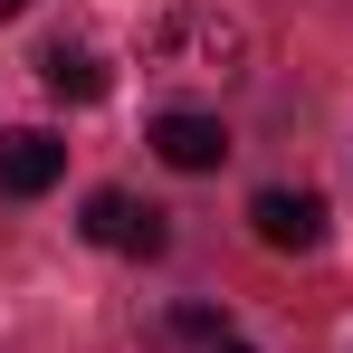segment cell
<instances>
[{"label":"cell","instance_id":"cell-1","mask_svg":"<svg viewBox=\"0 0 353 353\" xmlns=\"http://www.w3.org/2000/svg\"><path fill=\"white\" fill-rule=\"evenodd\" d=\"M143 58L172 67V77H239L248 29H239V19H220V10H201V0H181V10H163V19L143 29Z\"/></svg>","mask_w":353,"mask_h":353},{"label":"cell","instance_id":"cell-2","mask_svg":"<svg viewBox=\"0 0 353 353\" xmlns=\"http://www.w3.org/2000/svg\"><path fill=\"white\" fill-rule=\"evenodd\" d=\"M86 239H96V248H115V258H163V210H153V201H134V191H96V201H86Z\"/></svg>","mask_w":353,"mask_h":353},{"label":"cell","instance_id":"cell-3","mask_svg":"<svg viewBox=\"0 0 353 353\" xmlns=\"http://www.w3.org/2000/svg\"><path fill=\"white\" fill-rule=\"evenodd\" d=\"M153 153H163L172 172H220V163H230V124L172 105V115H153Z\"/></svg>","mask_w":353,"mask_h":353},{"label":"cell","instance_id":"cell-4","mask_svg":"<svg viewBox=\"0 0 353 353\" xmlns=\"http://www.w3.org/2000/svg\"><path fill=\"white\" fill-rule=\"evenodd\" d=\"M58 172H67V143L48 134V124H19V134H0V191H10V201H39Z\"/></svg>","mask_w":353,"mask_h":353},{"label":"cell","instance_id":"cell-5","mask_svg":"<svg viewBox=\"0 0 353 353\" xmlns=\"http://www.w3.org/2000/svg\"><path fill=\"white\" fill-rule=\"evenodd\" d=\"M248 230L268 239V248H315L325 239V201L315 191H258L248 201Z\"/></svg>","mask_w":353,"mask_h":353},{"label":"cell","instance_id":"cell-6","mask_svg":"<svg viewBox=\"0 0 353 353\" xmlns=\"http://www.w3.org/2000/svg\"><path fill=\"white\" fill-rule=\"evenodd\" d=\"M39 77H48V96H77V105H96V96H105V67L86 58V48H67V39L39 48Z\"/></svg>","mask_w":353,"mask_h":353},{"label":"cell","instance_id":"cell-7","mask_svg":"<svg viewBox=\"0 0 353 353\" xmlns=\"http://www.w3.org/2000/svg\"><path fill=\"white\" fill-rule=\"evenodd\" d=\"M172 344H201V353H220V344H230V325H220L210 305H181V315H172Z\"/></svg>","mask_w":353,"mask_h":353},{"label":"cell","instance_id":"cell-8","mask_svg":"<svg viewBox=\"0 0 353 353\" xmlns=\"http://www.w3.org/2000/svg\"><path fill=\"white\" fill-rule=\"evenodd\" d=\"M19 10H29V0H0V19H19Z\"/></svg>","mask_w":353,"mask_h":353},{"label":"cell","instance_id":"cell-9","mask_svg":"<svg viewBox=\"0 0 353 353\" xmlns=\"http://www.w3.org/2000/svg\"><path fill=\"white\" fill-rule=\"evenodd\" d=\"M220 353H258V344H239V334H230V344H220Z\"/></svg>","mask_w":353,"mask_h":353}]
</instances>
